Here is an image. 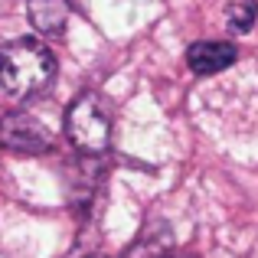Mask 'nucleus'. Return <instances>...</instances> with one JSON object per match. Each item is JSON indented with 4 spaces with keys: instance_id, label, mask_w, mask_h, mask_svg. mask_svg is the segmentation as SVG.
I'll return each instance as SVG.
<instances>
[{
    "instance_id": "20e7f679",
    "label": "nucleus",
    "mask_w": 258,
    "mask_h": 258,
    "mask_svg": "<svg viewBox=\"0 0 258 258\" xmlns=\"http://www.w3.org/2000/svg\"><path fill=\"white\" fill-rule=\"evenodd\" d=\"M239 49L232 43H222V39H203V43H193L186 49V66L196 72V76H216V72L229 69L235 62Z\"/></svg>"
},
{
    "instance_id": "7ed1b4c3",
    "label": "nucleus",
    "mask_w": 258,
    "mask_h": 258,
    "mask_svg": "<svg viewBox=\"0 0 258 258\" xmlns=\"http://www.w3.org/2000/svg\"><path fill=\"white\" fill-rule=\"evenodd\" d=\"M0 147L10 154H46L52 147V134L33 114L10 111L0 118Z\"/></svg>"
},
{
    "instance_id": "423d86ee",
    "label": "nucleus",
    "mask_w": 258,
    "mask_h": 258,
    "mask_svg": "<svg viewBox=\"0 0 258 258\" xmlns=\"http://www.w3.org/2000/svg\"><path fill=\"white\" fill-rule=\"evenodd\" d=\"M255 20H258V4L255 0H242V4H232L226 10V23L232 26L235 33H248L255 26Z\"/></svg>"
},
{
    "instance_id": "f257e3e1",
    "label": "nucleus",
    "mask_w": 258,
    "mask_h": 258,
    "mask_svg": "<svg viewBox=\"0 0 258 258\" xmlns=\"http://www.w3.org/2000/svg\"><path fill=\"white\" fill-rule=\"evenodd\" d=\"M56 79V56L46 43L33 36L0 46V88L10 98H36Z\"/></svg>"
},
{
    "instance_id": "f03ea898",
    "label": "nucleus",
    "mask_w": 258,
    "mask_h": 258,
    "mask_svg": "<svg viewBox=\"0 0 258 258\" xmlns=\"http://www.w3.org/2000/svg\"><path fill=\"white\" fill-rule=\"evenodd\" d=\"M66 138L85 157H101L111 144V114L95 92H82L66 108Z\"/></svg>"
},
{
    "instance_id": "0eeeda50",
    "label": "nucleus",
    "mask_w": 258,
    "mask_h": 258,
    "mask_svg": "<svg viewBox=\"0 0 258 258\" xmlns=\"http://www.w3.org/2000/svg\"><path fill=\"white\" fill-rule=\"evenodd\" d=\"M167 258H193V255H167Z\"/></svg>"
},
{
    "instance_id": "6e6552de",
    "label": "nucleus",
    "mask_w": 258,
    "mask_h": 258,
    "mask_svg": "<svg viewBox=\"0 0 258 258\" xmlns=\"http://www.w3.org/2000/svg\"><path fill=\"white\" fill-rule=\"evenodd\" d=\"M92 258H105V255H92Z\"/></svg>"
},
{
    "instance_id": "39448f33",
    "label": "nucleus",
    "mask_w": 258,
    "mask_h": 258,
    "mask_svg": "<svg viewBox=\"0 0 258 258\" xmlns=\"http://www.w3.org/2000/svg\"><path fill=\"white\" fill-rule=\"evenodd\" d=\"M26 17L43 36H62L69 26V0H26Z\"/></svg>"
}]
</instances>
